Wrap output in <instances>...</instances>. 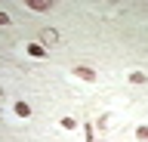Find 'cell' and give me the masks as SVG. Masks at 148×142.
Returning <instances> with one entry per match:
<instances>
[{
    "label": "cell",
    "instance_id": "obj_2",
    "mask_svg": "<svg viewBox=\"0 0 148 142\" xmlns=\"http://www.w3.org/2000/svg\"><path fill=\"white\" fill-rule=\"evenodd\" d=\"M25 53H28V56H34V59H43L46 56V47H43V43H28Z\"/></svg>",
    "mask_w": 148,
    "mask_h": 142
},
{
    "label": "cell",
    "instance_id": "obj_6",
    "mask_svg": "<svg viewBox=\"0 0 148 142\" xmlns=\"http://www.w3.org/2000/svg\"><path fill=\"white\" fill-rule=\"evenodd\" d=\"M56 40H59V34H56L53 28H46V31H43V43H49V47H53Z\"/></svg>",
    "mask_w": 148,
    "mask_h": 142
},
{
    "label": "cell",
    "instance_id": "obj_7",
    "mask_svg": "<svg viewBox=\"0 0 148 142\" xmlns=\"http://www.w3.org/2000/svg\"><path fill=\"white\" fill-rule=\"evenodd\" d=\"M136 139L148 142V127H145V123H142V127H136Z\"/></svg>",
    "mask_w": 148,
    "mask_h": 142
},
{
    "label": "cell",
    "instance_id": "obj_3",
    "mask_svg": "<svg viewBox=\"0 0 148 142\" xmlns=\"http://www.w3.org/2000/svg\"><path fill=\"white\" fill-rule=\"evenodd\" d=\"M28 6H31V10H37V12L53 10V3H49V0H28Z\"/></svg>",
    "mask_w": 148,
    "mask_h": 142
},
{
    "label": "cell",
    "instance_id": "obj_4",
    "mask_svg": "<svg viewBox=\"0 0 148 142\" xmlns=\"http://www.w3.org/2000/svg\"><path fill=\"white\" fill-rule=\"evenodd\" d=\"M130 84H136V86H142V84H148V77L142 74V71H130Z\"/></svg>",
    "mask_w": 148,
    "mask_h": 142
},
{
    "label": "cell",
    "instance_id": "obj_8",
    "mask_svg": "<svg viewBox=\"0 0 148 142\" xmlns=\"http://www.w3.org/2000/svg\"><path fill=\"white\" fill-rule=\"evenodd\" d=\"M62 127H65V130H74V127H77V121H74V117H62Z\"/></svg>",
    "mask_w": 148,
    "mask_h": 142
},
{
    "label": "cell",
    "instance_id": "obj_5",
    "mask_svg": "<svg viewBox=\"0 0 148 142\" xmlns=\"http://www.w3.org/2000/svg\"><path fill=\"white\" fill-rule=\"evenodd\" d=\"M16 114L18 117H31V105L28 102H16Z\"/></svg>",
    "mask_w": 148,
    "mask_h": 142
},
{
    "label": "cell",
    "instance_id": "obj_9",
    "mask_svg": "<svg viewBox=\"0 0 148 142\" xmlns=\"http://www.w3.org/2000/svg\"><path fill=\"white\" fill-rule=\"evenodd\" d=\"M0 25H9V16H6V12H0Z\"/></svg>",
    "mask_w": 148,
    "mask_h": 142
},
{
    "label": "cell",
    "instance_id": "obj_1",
    "mask_svg": "<svg viewBox=\"0 0 148 142\" xmlns=\"http://www.w3.org/2000/svg\"><path fill=\"white\" fill-rule=\"evenodd\" d=\"M74 77H80V80H96V71H92V68H86V65H77L74 68Z\"/></svg>",
    "mask_w": 148,
    "mask_h": 142
}]
</instances>
